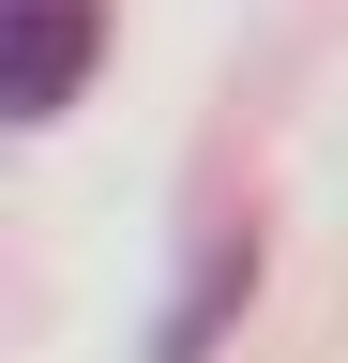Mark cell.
Listing matches in <instances>:
<instances>
[{"label": "cell", "instance_id": "1", "mask_svg": "<svg viewBox=\"0 0 348 363\" xmlns=\"http://www.w3.org/2000/svg\"><path fill=\"white\" fill-rule=\"evenodd\" d=\"M91 45H106L91 0H16V16H0V106H16V121H61L76 76H91Z\"/></svg>", "mask_w": 348, "mask_h": 363}, {"label": "cell", "instance_id": "2", "mask_svg": "<svg viewBox=\"0 0 348 363\" xmlns=\"http://www.w3.org/2000/svg\"><path fill=\"white\" fill-rule=\"evenodd\" d=\"M257 303V227H212L197 242V272H182V303L152 318V363H212V333Z\"/></svg>", "mask_w": 348, "mask_h": 363}]
</instances>
